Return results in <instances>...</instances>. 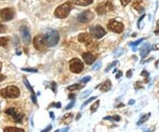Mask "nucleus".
<instances>
[{"instance_id": "6e6d98bb", "label": "nucleus", "mask_w": 159, "mask_h": 132, "mask_svg": "<svg viewBox=\"0 0 159 132\" xmlns=\"http://www.w3.org/2000/svg\"><path fill=\"white\" fill-rule=\"evenodd\" d=\"M124 106V104H119L118 105H117L116 107H118H118H123Z\"/></svg>"}, {"instance_id": "e433bc0d", "label": "nucleus", "mask_w": 159, "mask_h": 132, "mask_svg": "<svg viewBox=\"0 0 159 132\" xmlns=\"http://www.w3.org/2000/svg\"><path fill=\"white\" fill-rule=\"evenodd\" d=\"M61 103L60 102H58V103H52V104H51V106H54V107H56V108H61Z\"/></svg>"}, {"instance_id": "f257e3e1", "label": "nucleus", "mask_w": 159, "mask_h": 132, "mask_svg": "<svg viewBox=\"0 0 159 132\" xmlns=\"http://www.w3.org/2000/svg\"><path fill=\"white\" fill-rule=\"evenodd\" d=\"M72 8H73V5L71 1L66 2L56 8L54 12V15L58 19H65L68 16Z\"/></svg>"}, {"instance_id": "9b49d317", "label": "nucleus", "mask_w": 159, "mask_h": 132, "mask_svg": "<svg viewBox=\"0 0 159 132\" xmlns=\"http://www.w3.org/2000/svg\"><path fill=\"white\" fill-rule=\"evenodd\" d=\"M20 34H21V38L25 44H29L31 41V35L28 29L26 26H22L20 28Z\"/></svg>"}, {"instance_id": "1a4fd4ad", "label": "nucleus", "mask_w": 159, "mask_h": 132, "mask_svg": "<svg viewBox=\"0 0 159 132\" xmlns=\"http://www.w3.org/2000/svg\"><path fill=\"white\" fill-rule=\"evenodd\" d=\"M34 46L38 51H43L47 47L44 40V37L43 35H38L34 38Z\"/></svg>"}, {"instance_id": "a19ab883", "label": "nucleus", "mask_w": 159, "mask_h": 132, "mask_svg": "<svg viewBox=\"0 0 159 132\" xmlns=\"http://www.w3.org/2000/svg\"><path fill=\"white\" fill-rule=\"evenodd\" d=\"M131 1V0H121V4L123 6H126L129 4V2Z\"/></svg>"}, {"instance_id": "aec40b11", "label": "nucleus", "mask_w": 159, "mask_h": 132, "mask_svg": "<svg viewBox=\"0 0 159 132\" xmlns=\"http://www.w3.org/2000/svg\"><path fill=\"white\" fill-rule=\"evenodd\" d=\"M141 4H142V0H133V2L132 5H133V8L137 9L139 12H141V11L143 10V7L141 6Z\"/></svg>"}, {"instance_id": "bb28decb", "label": "nucleus", "mask_w": 159, "mask_h": 132, "mask_svg": "<svg viewBox=\"0 0 159 132\" xmlns=\"http://www.w3.org/2000/svg\"><path fill=\"white\" fill-rule=\"evenodd\" d=\"M104 120H112V121L119 122L120 121V116L118 115H114V116H106L104 118Z\"/></svg>"}, {"instance_id": "c9c22d12", "label": "nucleus", "mask_w": 159, "mask_h": 132, "mask_svg": "<svg viewBox=\"0 0 159 132\" xmlns=\"http://www.w3.org/2000/svg\"><path fill=\"white\" fill-rule=\"evenodd\" d=\"M90 93H91V90H87V91H84V92L81 94V97L82 99H84V98H87L89 95H90Z\"/></svg>"}, {"instance_id": "7ed1b4c3", "label": "nucleus", "mask_w": 159, "mask_h": 132, "mask_svg": "<svg viewBox=\"0 0 159 132\" xmlns=\"http://www.w3.org/2000/svg\"><path fill=\"white\" fill-rule=\"evenodd\" d=\"M0 95L4 99H17L20 97V91L16 86H7L0 90Z\"/></svg>"}, {"instance_id": "13d9d810", "label": "nucleus", "mask_w": 159, "mask_h": 132, "mask_svg": "<svg viewBox=\"0 0 159 132\" xmlns=\"http://www.w3.org/2000/svg\"><path fill=\"white\" fill-rule=\"evenodd\" d=\"M72 98H74V95H69V99H72Z\"/></svg>"}, {"instance_id": "bf43d9fd", "label": "nucleus", "mask_w": 159, "mask_h": 132, "mask_svg": "<svg viewBox=\"0 0 159 132\" xmlns=\"http://www.w3.org/2000/svg\"><path fill=\"white\" fill-rule=\"evenodd\" d=\"M2 67H3V65H2V62H0V70L2 69Z\"/></svg>"}, {"instance_id": "393cba45", "label": "nucleus", "mask_w": 159, "mask_h": 132, "mask_svg": "<svg viewBox=\"0 0 159 132\" xmlns=\"http://www.w3.org/2000/svg\"><path fill=\"white\" fill-rule=\"evenodd\" d=\"M99 105H100V101H99V100H96V101L91 105V107H90V112H91V113L95 112L97 109H98Z\"/></svg>"}, {"instance_id": "f3484780", "label": "nucleus", "mask_w": 159, "mask_h": 132, "mask_svg": "<svg viewBox=\"0 0 159 132\" xmlns=\"http://www.w3.org/2000/svg\"><path fill=\"white\" fill-rule=\"evenodd\" d=\"M95 11H96V13L98 14H100V15H103L105 13H107V8H106L105 4H100V5H98L96 6Z\"/></svg>"}, {"instance_id": "5fc2aeb1", "label": "nucleus", "mask_w": 159, "mask_h": 132, "mask_svg": "<svg viewBox=\"0 0 159 132\" xmlns=\"http://www.w3.org/2000/svg\"><path fill=\"white\" fill-rule=\"evenodd\" d=\"M134 102H135V101H134L133 99H132V100H130V101L128 102V104H129V105H133V104H134Z\"/></svg>"}, {"instance_id": "8fccbe9b", "label": "nucleus", "mask_w": 159, "mask_h": 132, "mask_svg": "<svg viewBox=\"0 0 159 132\" xmlns=\"http://www.w3.org/2000/svg\"><path fill=\"white\" fill-rule=\"evenodd\" d=\"M32 101H33V103L34 104H36L37 102H36V97L35 96V94H32Z\"/></svg>"}, {"instance_id": "b1692460", "label": "nucleus", "mask_w": 159, "mask_h": 132, "mask_svg": "<svg viewBox=\"0 0 159 132\" xmlns=\"http://www.w3.org/2000/svg\"><path fill=\"white\" fill-rule=\"evenodd\" d=\"M83 87H84V85H81V84H73V85H70L67 88V90L70 91H73V90H80Z\"/></svg>"}, {"instance_id": "c03bdc74", "label": "nucleus", "mask_w": 159, "mask_h": 132, "mask_svg": "<svg viewBox=\"0 0 159 132\" xmlns=\"http://www.w3.org/2000/svg\"><path fill=\"white\" fill-rule=\"evenodd\" d=\"M141 82H135V89H141L142 88V86L141 85Z\"/></svg>"}, {"instance_id": "864d4df0", "label": "nucleus", "mask_w": 159, "mask_h": 132, "mask_svg": "<svg viewBox=\"0 0 159 132\" xmlns=\"http://www.w3.org/2000/svg\"><path fill=\"white\" fill-rule=\"evenodd\" d=\"M68 130H69V128H66V129H63L60 132H67Z\"/></svg>"}, {"instance_id": "c756f323", "label": "nucleus", "mask_w": 159, "mask_h": 132, "mask_svg": "<svg viewBox=\"0 0 159 132\" xmlns=\"http://www.w3.org/2000/svg\"><path fill=\"white\" fill-rule=\"evenodd\" d=\"M143 40H144V38H141V39H139L135 42H132V43H130V45L133 46V47H135V46L139 45L141 42H143Z\"/></svg>"}, {"instance_id": "79ce46f5", "label": "nucleus", "mask_w": 159, "mask_h": 132, "mask_svg": "<svg viewBox=\"0 0 159 132\" xmlns=\"http://www.w3.org/2000/svg\"><path fill=\"white\" fill-rule=\"evenodd\" d=\"M155 34L159 35V20L156 22V30H155Z\"/></svg>"}, {"instance_id": "4d7b16f0", "label": "nucleus", "mask_w": 159, "mask_h": 132, "mask_svg": "<svg viewBox=\"0 0 159 132\" xmlns=\"http://www.w3.org/2000/svg\"><path fill=\"white\" fill-rule=\"evenodd\" d=\"M81 114H78V115H77V117H76V120H79V119L81 118Z\"/></svg>"}, {"instance_id": "4be33fe9", "label": "nucleus", "mask_w": 159, "mask_h": 132, "mask_svg": "<svg viewBox=\"0 0 159 132\" xmlns=\"http://www.w3.org/2000/svg\"><path fill=\"white\" fill-rule=\"evenodd\" d=\"M150 117V113H149V114H147L143 115V116L139 120V122H137V125H141L143 122H145L146 121H148Z\"/></svg>"}, {"instance_id": "cd10ccee", "label": "nucleus", "mask_w": 159, "mask_h": 132, "mask_svg": "<svg viewBox=\"0 0 159 132\" xmlns=\"http://www.w3.org/2000/svg\"><path fill=\"white\" fill-rule=\"evenodd\" d=\"M96 98H97V97H96V96H95V97H92V98L89 99H88L87 101H85V102H84V103L82 104V105H81V109H83V108H84V107H85V106H86L87 105H89V104L90 102H92V101H93L94 99H95Z\"/></svg>"}, {"instance_id": "a18cd8bd", "label": "nucleus", "mask_w": 159, "mask_h": 132, "mask_svg": "<svg viewBox=\"0 0 159 132\" xmlns=\"http://www.w3.org/2000/svg\"><path fill=\"white\" fill-rule=\"evenodd\" d=\"M144 17H145V14H143V15L139 19V20H138V28H139V29H141V22L142 20L144 19Z\"/></svg>"}, {"instance_id": "423d86ee", "label": "nucleus", "mask_w": 159, "mask_h": 132, "mask_svg": "<svg viewBox=\"0 0 159 132\" xmlns=\"http://www.w3.org/2000/svg\"><path fill=\"white\" fill-rule=\"evenodd\" d=\"M5 114L11 115L14 119V122H19L20 123L22 121V118H23V114L21 112H20L16 107H10V108L5 110Z\"/></svg>"}, {"instance_id": "7c9ffc66", "label": "nucleus", "mask_w": 159, "mask_h": 132, "mask_svg": "<svg viewBox=\"0 0 159 132\" xmlns=\"http://www.w3.org/2000/svg\"><path fill=\"white\" fill-rule=\"evenodd\" d=\"M22 71L29 72V73H37L38 70L35 68H22Z\"/></svg>"}, {"instance_id": "6ab92c4d", "label": "nucleus", "mask_w": 159, "mask_h": 132, "mask_svg": "<svg viewBox=\"0 0 159 132\" xmlns=\"http://www.w3.org/2000/svg\"><path fill=\"white\" fill-rule=\"evenodd\" d=\"M4 132H25V130L17 127H5L4 129Z\"/></svg>"}, {"instance_id": "dca6fc26", "label": "nucleus", "mask_w": 159, "mask_h": 132, "mask_svg": "<svg viewBox=\"0 0 159 132\" xmlns=\"http://www.w3.org/2000/svg\"><path fill=\"white\" fill-rule=\"evenodd\" d=\"M112 89V82L110 80H106L104 81L101 86H100V90L101 91H104V92H106V91H109L110 90Z\"/></svg>"}, {"instance_id": "a878e982", "label": "nucleus", "mask_w": 159, "mask_h": 132, "mask_svg": "<svg viewBox=\"0 0 159 132\" xmlns=\"http://www.w3.org/2000/svg\"><path fill=\"white\" fill-rule=\"evenodd\" d=\"M23 82H24V84L26 85V87L28 89V90H30V92H31L32 94H35V91H34V90H33L32 86L30 85V83L28 82V81L27 80V78H26V77H24V78H23Z\"/></svg>"}, {"instance_id": "f8f14e48", "label": "nucleus", "mask_w": 159, "mask_h": 132, "mask_svg": "<svg viewBox=\"0 0 159 132\" xmlns=\"http://www.w3.org/2000/svg\"><path fill=\"white\" fill-rule=\"evenodd\" d=\"M82 59H83L84 62L86 63L87 65H91L95 61V58L94 57V55L91 52H84V53H82Z\"/></svg>"}, {"instance_id": "603ef678", "label": "nucleus", "mask_w": 159, "mask_h": 132, "mask_svg": "<svg viewBox=\"0 0 159 132\" xmlns=\"http://www.w3.org/2000/svg\"><path fill=\"white\" fill-rule=\"evenodd\" d=\"M50 117H51L52 120L55 119V115H54V113H53V112H50Z\"/></svg>"}, {"instance_id": "f704fd0d", "label": "nucleus", "mask_w": 159, "mask_h": 132, "mask_svg": "<svg viewBox=\"0 0 159 132\" xmlns=\"http://www.w3.org/2000/svg\"><path fill=\"white\" fill-rule=\"evenodd\" d=\"M118 63V61H116L112 62V63L111 65H110L109 67H106V69H105V72H108V71H109L110 69H111L112 67H113L114 66H116V65H117Z\"/></svg>"}, {"instance_id": "09e8293b", "label": "nucleus", "mask_w": 159, "mask_h": 132, "mask_svg": "<svg viewBox=\"0 0 159 132\" xmlns=\"http://www.w3.org/2000/svg\"><path fill=\"white\" fill-rule=\"evenodd\" d=\"M132 75H133L132 70H128L127 73V78H131V77H132Z\"/></svg>"}, {"instance_id": "2f4dec72", "label": "nucleus", "mask_w": 159, "mask_h": 132, "mask_svg": "<svg viewBox=\"0 0 159 132\" xmlns=\"http://www.w3.org/2000/svg\"><path fill=\"white\" fill-rule=\"evenodd\" d=\"M90 80H91V77H90V76H84V77H82V78L80 80V82L86 83V82H89Z\"/></svg>"}, {"instance_id": "3c124183", "label": "nucleus", "mask_w": 159, "mask_h": 132, "mask_svg": "<svg viewBox=\"0 0 159 132\" xmlns=\"http://www.w3.org/2000/svg\"><path fill=\"white\" fill-rule=\"evenodd\" d=\"M5 79V76L2 75V74H0V82H2Z\"/></svg>"}, {"instance_id": "412c9836", "label": "nucleus", "mask_w": 159, "mask_h": 132, "mask_svg": "<svg viewBox=\"0 0 159 132\" xmlns=\"http://www.w3.org/2000/svg\"><path fill=\"white\" fill-rule=\"evenodd\" d=\"M94 0H75V3L78 5H81V6H87L93 3Z\"/></svg>"}, {"instance_id": "39448f33", "label": "nucleus", "mask_w": 159, "mask_h": 132, "mask_svg": "<svg viewBox=\"0 0 159 132\" xmlns=\"http://www.w3.org/2000/svg\"><path fill=\"white\" fill-rule=\"evenodd\" d=\"M107 28L109 30H111L114 33H121L124 30V25L121 22H118L115 20H111L108 24H107Z\"/></svg>"}, {"instance_id": "c85d7f7f", "label": "nucleus", "mask_w": 159, "mask_h": 132, "mask_svg": "<svg viewBox=\"0 0 159 132\" xmlns=\"http://www.w3.org/2000/svg\"><path fill=\"white\" fill-rule=\"evenodd\" d=\"M105 5H106V8H107V12L113 10V5H112V4L111 1H107L105 3Z\"/></svg>"}, {"instance_id": "0eeeda50", "label": "nucleus", "mask_w": 159, "mask_h": 132, "mask_svg": "<svg viewBox=\"0 0 159 132\" xmlns=\"http://www.w3.org/2000/svg\"><path fill=\"white\" fill-rule=\"evenodd\" d=\"M14 17V11L12 8H5L0 10V20L3 21H9Z\"/></svg>"}, {"instance_id": "49530a36", "label": "nucleus", "mask_w": 159, "mask_h": 132, "mask_svg": "<svg viewBox=\"0 0 159 132\" xmlns=\"http://www.w3.org/2000/svg\"><path fill=\"white\" fill-rule=\"evenodd\" d=\"M122 76H123V73H122V71H118V74L116 75V78H117V79H118V78H120Z\"/></svg>"}, {"instance_id": "4468645a", "label": "nucleus", "mask_w": 159, "mask_h": 132, "mask_svg": "<svg viewBox=\"0 0 159 132\" xmlns=\"http://www.w3.org/2000/svg\"><path fill=\"white\" fill-rule=\"evenodd\" d=\"M150 49H151L150 44H148V43H145V44L142 45V47L141 48V56L142 58H145L147 55H148V54L150 53Z\"/></svg>"}, {"instance_id": "5701e85b", "label": "nucleus", "mask_w": 159, "mask_h": 132, "mask_svg": "<svg viewBox=\"0 0 159 132\" xmlns=\"http://www.w3.org/2000/svg\"><path fill=\"white\" fill-rule=\"evenodd\" d=\"M9 43V38L6 37H0V46L1 47H5L7 46Z\"/></svg>"}, {"instance_id": "f03ea898", "label": "nucleus", "mask_w": 159, "mask_h": 132, "mask_svg": "<svg viewBox=\"0 0 159 132\" xmlns=\"http://www.w3.org/2000/svg\"><path fill=\"white\" fill-rule=\"evenodd\" d=\"M43 37H44L46 45L48 47L55 46L59 41V34L55 29H49Z\"/></svg>"}, {"instance_id": "052dcab7", "label": "nucleus", "mask_w": 159, "mask_h": 132, "mask_svg": "<svg viewBox=\"0 0 159 132\" xmlns=\"http://www.w3.org/2000/svg\"><path fill=\"white\" fill-rule=\"evenodd\" d=\"M55 132H59V131H58V130H56V131H55Z\"/></svg>"}, {"instance_id": "473e14b6", "label": "nucleus", "mask_w": 159, "mask_h": 132, "mask_svg": "<svg viewBox=\"0 0 159 132\" xmlns=\"http://www.w3.org/2000/svg\"><path fill=\"white\" fill-rule=\"evenodd\" d=\"M101 66H102V62L98 61V62H96L95 64H94V65H93L92 69H93V70H97V69H99V68H100V67H101Z\"/></svg>"}, {"instance_id": "72a5a7b5", "label": "nucleus", "mask_w": 159, "mask_h": 132, "mask_svg": "<svg viewBox=\"0 0 159 132\" xmlns=\"http://www.w3.org/2000/svg\"><path fill=\"white\" fill-rule=\"evenodd\" d=\"M74 104H75V100L73 99L72 101H71L67 105H66V110H69V109H71L72 107H73V105H74Z\"/></svg>"}, {"instance_id": "ea45409f", "label": "nucleus", "mask_w": 159, "mask_h": 132, "mask_svg": "<svg viewBox=\"0 0 159 132\" xmlns=\"http://www.w3.org/2000/svg\"><path fill=\"white\" fill-rule=\"evenodd\" d=\"M51 88H52L53 92L56 93V92H57V85H56V82H51Z\"/></svg>"}, {"instance_id": "37998d69", "label": "nucleus", "mask_w": 159, "mask_h": 132, "mask_svg": "<svg viewBox=\"0 0 159 132\" xmlns=\"http://www.w3.org/2000/svg\"><path fill=\"white\" fill-rule=\"evenodd\" d=\"M141 75L142 76H145V77H149V72H147L146 70H143L141 73Z\"/></svg>"}, {"instance_id": "a211bd4d", "label": "nucleus", "mask_w": 159, "mask_h": 132, "mask_svg": "<svg viewBox=\"0 0 159 132\" xmlns=\"http://www.w3.org/2000/svg\"><path fill=\"white\" fill-rule=\"evenodd\" d=\"M72 118H73V114L72 113H68V114H66L62 119V121L65 124H70L72 121Z\"/></svg>"}, {"instance_id": "20e7f679", "label": "nucleus", "mask_w": 159, "mask_h": 132, "mask_svg": "<svg viewBox=\"0 0 159 132\" xmlns=\"http://www.w3.org/2000/svg\"><path fill=\"white\" fill-rule=\"evenodd\" d=\"M69 67H70V70L74 74H80L81 72L83 70L84 68V64L82 63V61L81 59L74 58L70 61L69 63Z\"/></svg>"}, {"instance_id": "de8ad7c7", "label": "nucleus", "mask_w": 159, "mask_h": 132, "mask_svg": "<svg viewBox=\"0 0 159 132\" xmlns=\"http://www.w3.org/2000/svg\"><path fill=\"white\" fill-rule=\"evenodd\" d=\"M152 49H153L154 51H158V50H159V44H154V45L152 46Z\"/></svg>"}, {"instance_id": "58836bf2", "label": "nucleus", "mask_w": 159, "mask_h": 132, "mask_svg": "<svg viewBox=\"0 0 159 132\" xmlns=\"http://www.w3.org/2000/svg\"><path fill=\"white\" fill-rule=\"evenodd\" d=\"M5 30H6V27L0 23V33H4Z\"/></svg>"}, {"instance_id": "9d476101", "label": "nucleus", "mask_w": 159, "mask_h": 132, "mask_svg": "<svg viewBox=\"0 0 159 132\" xmlns=\"http://www.w3.org/2000/svg\"><path fill=\"white\" fill-rule=\"evenodd\" d=\"M95 15L92 12L86 10V11H83L81 14H80L77 17V20L81 22V23H88L89 21H91L94 19Z\"/></svg>"}, {"instance_id": "4c0bfd02", "label": "nucleus", "mask_w": 159, "mask_h": 132, "mask_svg": "<svg viewBox=\"0 0 159 132\" xmlns=\"http://www.w3.org/2000/svg\"><path fill=\"white\" fill-rule=\"evenodd\" d=\"M51 129H52V125L51 124H50V125H48L47 127H46V129H44L43 130H42L41 132H49L50 130H51Z\"/></svg>"}, {"instance_id": "ddd939ff", "label": "nucleus", "mask_w": 159, "mask_h": 132, "mask_svg": "<svg viewBox=\"0 0 159 132\" xmlns=\"http://www.w3.org/2000/svg\"><path fill=\"white\" fill-rule=\"evenodd\" d=\"M78 41L80 43H89V41H91V37H90V35L87 32L81 33L78 37Z\"/></svg>"}, {"instance_id": "6e6552de", "label": "nucleus", "mask_w": 159, "mask_h": 132, "mask_svg": "<svg viewBox=\"0 0 159 132\" xmlns=\"http://www.w3.org/2000/svg\"><path fill=\"white\" fill-rule=\"evenodd\" d=\"M90 34L95 39H100L104 35H105L106 31L104 29V28L100 25H96L95 27H92L90 29Z\"/></svg>"}, {"instance_id": "2eb2a0df", "label": "nucleus", "mask_w": 159, "mask_h": 132, "mask_svg": "<svg viewBox=\"0 0 159 132\" xmlns=\"http://www.w3.org/2000/svg\"><path fill=\"white\" fill-rule=\"evenodd\" d=\"M87 48L89 50V52H96L97 51H98V44H97L96 42H94V41H89V43H87L86 44Z\"/></svg>"}]
</instances>
